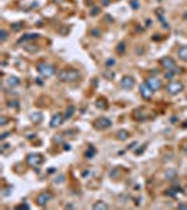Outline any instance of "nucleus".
<instances>
[{
    "mask_svg": "<svg viewBox=\"0 0 187 210\" xmlns=\"http://www.w3.org/2000/svg\"><path fill=\"white\" fill-rule=\"evenodd\" d=\"M58 79L61 81H76L80 79V72L76 69H63L58 73Z\"/></svg>",
    "mask_w": 187,
    "mask_h": 210,
    "instance_id": "1",
    "label": "nucleus"
},
{
    "mask_svg": "<svg viewBox=\"0 0 187 210\" xmlns=\"http://www.w3.org/2000/svg\"><path fill=\"white\" fill-rule=\"evenodd\" d=\"M6 38H7V32H6L4 29H2V31H0V41H2V42H4V41H6Z\"/></svg>",
    "mask_w": 187,
    "mask_h": 210,
    "instance_id": "20",
    "label": "nucleus"
},
{
    "mask_svg": "<svg viewBox=\"0 0 187 210\" xmlns=\"http://www.w3.org/2000/svg\"><path fill=\"white\" fill-rule=\"evenodd\" d=\"M96 105H97V108L106 109V107H107V104H106V100H104V98H100L99 101L96 102Z\"/></svg>",
    "mask_w": 187,
    "mask_h": 210,
    "instance_id": "16",
    "label": "nucleus"
},
{
    "mask_svg": "<svg viewBox=\"0 0 187 210\" xmlns=\"http://www.w3.org/2000/svg\"><path fill=\"white\" fill-rule=\"evenodd\" d=\"M0 125H6V122H7V119H6V118H4V116H2V118H0Z\"/></svg>",
    "mask_w": 187,
    "mask_h": 210,
    "instance_id": "23",
    "label": "nucleus"
},
{
    "mask_svg": "<svg viewBox=\"0 0 187 210\" xmlns=\"http://www.w3.org/2000/svg\"><path fill=\"white\" fill-rule=\"evenodd\" d=\"M179 209H187V205H180Z\"/></svg>",
    "mask_w": 187,
    "mask_h": 210,
    "instance_id": "26",
    "label": "nucleus"
},
{
    "mask_svg": "<svg viewBox=\"0 0 187 210\" xmlns=\"http://www.w3.org/2000/svg\"><path fill=\"white\" fill-rule=\"evenodd\" d=\"M146 116H148L146 111H145V109H142V108H139V109H136V111H134V118H135L136 120H143V119H146Z\"/></svg>",
    "mask_w": 187,
    "mask_h": 210,
    "instance_id": "12",
    "label": "nucleus"
},
{
    "mask_svg": "<svg viewBox=\"0 0 187 210\" xmlns=\"http://www.w3.org/2000/svg\"><path fill=\"white\" fill-rule=\"evenodd\" d=\"M161 65H162V67H165V69H168V70L176 69V62L173 60L172 58H169V56H165V58L161 59Z\"/></svg>",
    "mask_w": 187,
    "mask_h": 210,
    "instance_id": "6",
    "label": "nucleus"
},
{
    "mask_svg": "<svg viewBox=\"0 0 187 210\" xmlns=\"http://www.w3.org/2000/svg\"><path fill=\"white\" fill-rule=\"evenodd\" d=\"M42 161H44V158H42L41 154H30V156L27 157V163H28L31 167H38Z\"/></svg>",
    "mask_w": 187,
    "mask_h": 210,
    "instance_id": "5",
    "label": "nucleus"
},
{
    "mask_svg": "<svg viewBox=\"0 0 187 210\" xmlns=\"http://www.w3.org/2000/svg\"><path fill=\"white\" fill-rule=\"evenodd\" d=\"M73 111H75V107H72V105H70L69 108L66 109V113H65V118H66V119H68V118H70V116L73 115Z\"/></svg>",
    "mask_w": 187,
    "mask_h": 210,
    "instance_id": "18",
    "label": "nucleus"
},
{
    "mask_svg": "<svg viewBox=\"0 0 187 210\" xmlns=\"http://www.w3.org/2000/svg\"><path fill=\"white\" fill-rule=\"evenodd\" d=\"M63 119H65V116H63L62 113H56V115H54L52 116V119H51V127L59 126V125L62 123Z\"/></svg>",
    "mask_w": 187,
    "mask_h": 210,
    "instance_id": "11",
    "label": "nucleus"
},
{
    "mask_svg": "<svg viewBox=\"0 0 187 210\" xmlns=\"http://www.w3.org/2000/svg\"><path fill=\"white\" fill-rule=\"evenodd\" d=\"M122 51H125V44H120V46L117 48V52H118V53H121Z\"/></svg>",
    "mask_w": 187,
    "mask_h": 210,
    "instance_id": "21",
    "label": "nucleus"
},
{
    "mask_svg": "<svg viewBox=\"0 0 187 210\" xmlns=\"http://www.w3.org/2000/svg\"><path fill=\"white\" fill-rule=\"evenodd\" d=\"M134 79H132L131 76H125V77H122V80H121V87L122 88H125V90H129V88H132L134 87Z\"/></svg>",
    "mask_w": 187,
    "mask_h": 210,
    "instance_id": "10",
    "label": "nucleus"
},
{
    "mask_svg": "<svg viewBox=\"0 0 187 210\" xmlns=\"http://www.w3.org/2000/svg\"><path fill=\"white\" fill-rule=\"evenodd\" d=\"M97 13H99V8H97V7H94V8H93V10H92V15H96V14H97Z\"/></svg>",
    "mask_w": 187,
    "mask_h": 210,
    "instance_id": "24",
    "label": "nucleus"
},
{
    "mask_svg": "<svg viewBox=\"0 0 187 210\" xmlns=\"http://www.w3.org/2000/svg\"><path fill=\"white\" fill-rule=\"evenodd\" d=\"M21 27H23V22H20V24H14V25L11 27V28H13V29H20Z\"/></svg>",
    "mask_w": 187,
    "mask_h": 210,
    "instance_id": "22",
    "label": "nucleus"
},
{
    "mask_svg": "<svg viewBox=\"0 0 187 210\" xmlns=\"http://www.w3.org/2000/svg\"><path fill=\"white\" fill-rule=\"evenodd\" d=\"M37 69L41 76H44V77H51L55 73V67L52 65H49V63H38Z\"/></svg>",
    "mask_w": 187,
    "mask_h": 210,
    "instance_id": "2",
    "label": "nucleus"
},
{
    "mask_svg": "<svg viewBox=\"0 0 187 210\" xmlns=\"http://www.w3.org/2000/svg\"><path fill=\"white\" fill-rule=\"evenodd\" d=\"M19 81H20V80L17 79L16 76H10L7 79V86H11V87H13V86H17V84H19Z\"/></svg>",
    "mask_w": 187,
    "mask_h": 210,
    "instance_id": "14",
    "label": "nucleus"
},
{
    "mask_svg": "<svg viewBox=\"0 0 187 210\" xmlns=\"http://www.w3.org/2000/svg\"><path fill=\"white\" fill-rule=\"evenodd\" d=\"M117 137L120 139V140H125V139H128V133H127L125 130H120V132H118Z\"/></svg>",
    "mask_w": 187,
    "mask_h": 210,
    "instance_id": "17",
    "label": "nucleus"
},
{
    "mask_svg": "<svg viewBox=\"0 0 187 210\" xmlns=\"http://www.w3.org/2000/svg\"><path fill=\"white\" fill-rule=\"evenodd\" d=\"M55 2H61V0H55Z\"/></svg>",
    "mask_w": 187,
    "mask_h": 210,
    "instance_id": "27",
    "label": "nucleus"
},
{
    "mask_svg": "<svg viewBox=\"0 0 187 210\" xmlns=\"http://www.w3.org/2000/svg\"><path fill=\"white\" fill-rule=\"evenodd\" d=\"M139 91H141V95H142L145 100H150L152 98V95H153V90L148 86L146 83H142L139 86Z\"/></svg>",
    "mask_w": 187,
    "mask_h": 210,
    "instance_id": "4",
    "label": "nucleus"
},
{
    "mask_svg": "<svg viewBox=\"0 0 187 210\" xmlns=\"http://www.w3.org/2000/svg\"><path fill=\"white\" fill-rule=\"evenodd\" d=\"M52 199V193L51 192H42L37 196V203L40 206H45L49 200Z\"/></svg>",
    "mask_w": 187,
    "mask_h": 210,
    "instance_id": "7",
    "label": "nucleus"
},
{
    "mask_svg": "<svg viewBox=\"0 0 187 210\" xmlns=\"http://www.w3.org/2000/svg\"><path fill=\"white\" fill-rule=\"evenodd\" d=\"M146 84L149 86L150 88L153 91H156V90H159V88L162 87V81L158 79V77H149V79L146 80Z\"/></svg>",
    "mask_w": 187,
    "mask_h": 210,
    "instance_id": "9",
    "label": "nucleus"
},
{
    "mask_svg": "<svg viewBox=\"0 0 187 210\" xmlns=\"http://www.w3.org/2000/svg\"><path fill=\"white\" fill-rule=\"evenodd\" d=\"M17 209H28V205H20L17 206Z\"/></svg>",
    "mask_w": 187,
    "mask_h": 210,
    "instance_id": "25",
    "label": "nucleus"
},
{
    "mask_svg": "<svg viewBox=\"0 0 187 210\" xmlns=\"http://www.w3.org/2000/svg\"><path fill=\"white\" fill-rule=\"evenodd\" d=\"M31 119H33L34 122H40L41 120V113H38V112L33 113V115H31Z\"/></svg>",
    "mask_w": 187,
    "mask_h": 210,
    "instance_id": "19",
    "label": "nucleus"
},
{
    "mask_svg": "<svg viewBox=\"0 0 187 210\" xmlns=\"http://www.w3.org/2000/svg\"><path fill=\"white\" fill-rule=\"evenodd\" d=\"M93 209H103V210H107L108 209V205H106V203H103V202H97V203H94L93 205Z\"/></svg>",
    "mask_w": 187,
    "mask_h": 210,
    "instance_id": "15",
    "label": "nucleus"
},
{
    "mask_svg": "<svg viewBox=\"0 0 187 210\" xmlns=\"http://www.w3.org/2000/svg\"><path fill=\"white\" fill-rule=\"evenodd\" d=\"M179 56L180 59H183V60L187 62V46H182L179 49Z\"/></svg>",
    "mask_w": 187,
    "mask_h": 210,
    "instance_id": "13",
    "label": "nucleus"
},
{
    "mask_svg": "<svg viewBox=\"0 0 187 210\" xmlns=\"http://www.w3.org/2000/svg\"><path fill=\"white\" fill-rule=\"evenodd\" d=\"M111 126V122L110 119H107V118H99V119L94 122V127L96 129H107V127Z\"/></svg>",
    "mask_w": 187,
    "mask_h": 210,
    "instance_id": "8",
    "label": "nucleus"
},
{
    "mask_svg": "<svg viewBox=\"0 0 187 210\" xmlns=\"http://www.w3.org/2000/svg\"><path fill=\"white\" fill-rule=\"evenodd\" d=\"M183 90V84L180 81H172L170 84H168V93L172 95H176L179 94L180 91Z\"/></svg>",
    "mask_w": 187,
    "mask_h": 210,
    "instance_id": "3",
    "label": "nucleus"
}]
</instances>
